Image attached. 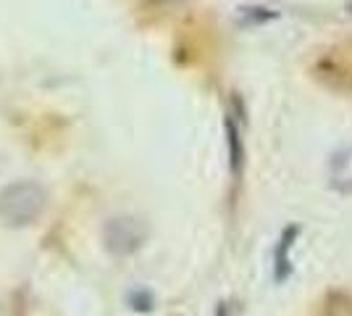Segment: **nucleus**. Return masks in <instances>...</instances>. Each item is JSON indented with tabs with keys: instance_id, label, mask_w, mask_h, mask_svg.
Wrapping results in <instances>:
<instances>
[{
	"instance_id": "f03ea898",
	"label": "nucleus",
	"mask_w": 352,
	"mask_h": 316,
	"mask_svg": "<svg viewBox=\"0 0 352 316\" xmlns=\"http://www.w3.org/2000/svg\"><path fill=\"white\" fill-rule=\"evenodd\" d=\"M103 242L113 256H132L145 242V227L132 216H113L103 227Z\"/></svg>"
},
{
	"instance_id": "423d86ee",
	"label": "nucleus",
	"mask_w": 352,
	"mask_h": 316,
	"mask_svg": "<svg viewBox=\"0 0 352 316\" xmlns=\"http://www.w3.org/2000/svg\"><path fill=\"white\" fill-rule=\"evenodd\" d=\"M347 11H350V14H352V0H350V3H347Z\"/></svg>"
},
{
	"instance_id": "39448f33",
	"label": "nucleus",
	"mask_w": 352,
	"mask_h": 316,
	"mask_svg": "<svg viewBox=\"0 0 352 316\" xmlns=\"http://www.w3.org/2000/svg\"><path fill=\"white\" fill-rule=\"evenodd\" d=\"M129 303H132V308H137V311H150V308H153V306H150L153 298L147 295L145 290H134L132 295H129Z\"/></svg>"
},
{
	"instance_id": "20e7f679",
	"label": "nucleus",
	"mask_w": 352,
	"mask_h": 316,
	"mask_svg": "<svg viewBox=\"0 0 352 316\" xmlns=\"http://www.w3.org/2000/svg\"><path fill=\"white\" fill-rule=\"evenodd\" d=\"M226 132H229V151H232V169H239L242 164V143H239V132H236L234 121H226Z\"/></svg>"
},
{
	"instance_id": "7ed1b4c3",
	"label": "nucleus",
	"mask_w": 352,
	"mask_h": 316,
	"mask_svg": "<svg viewBox=\"0 0 352 316\" xmlns=\"http://www.w3.org/2000/svg\"><path fill=\"white\" fill-rule=\"evenodd\" d=\"M321 316H352V295L344 290H329L323 295Z\"/></svg>"
},
{
	"instance_id": "f257e3e1",
	"label": "nucleus",
	"mask_w": 352,
	"mask_h": 316,
	"mask_svg": "<svg viewBox=\"0 0 352 316\" xmlns=\"http://www.w3.org/2000/svg\"><path fill=\"white\" fill-rule=\"evenodd\" d=\"M47 209V193L40 182L19 180L0 190V219L8 227L34 224Z\"/></svg>"
}]
</instances>
